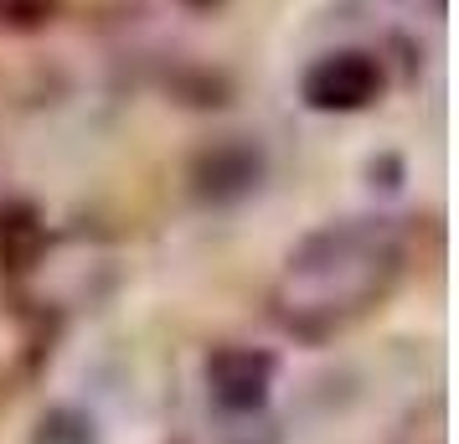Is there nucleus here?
Listing matches in <instances>:
<instances>
[{
	"instance_id": "4",
	"label": "nucleus",
	"mask_w": 459,
	"mask_h": 444,
	"mask_svg": "<svg viewBox=\"0 0 459 444\" xmlns=\"http://www.w3.org/2000/svg\"><path fill=\"white\" fill-rule=\"evenodd\" d=\"M37 444H93V423H88L83 414H73V408H57V414L42 419Z\"/></svg>"
},
{
	"instance_id": "5",
	"label": "nucleus",
	"mask_w": 459,
	"mask_h": 444,
	"mask_svg": "<svg viewBox=\"0 0 459 444\" xmlns=\"http://www.w3.org/2000/svg\"><path fill=\"white\" fill-rule=\"evenodd\" d=\"M186 5H212V0H186Z\"/></svg>"
},
{
	"instance_id": "3",
	"label": "nucleus",
	"mask_w": 459,
	"mask_h": 444,
	"mask_svg": "<svg viewBox=\"0 0 459 444\" xmlns=\"http://www.w3.org/2000/svg\"><path fill=\"white\" fill-rule=\"evenodd\" d=\"M207 387L212 403L228 408V414H253L269 403L273 387V357L269 352H253V346H222L207 357Z\"/></svg>"
},
{
	"instance_id": "1",
	"label": "nucleus",
	"mask_w": 459,
	"mask_h": 444,
	"mask_svg": "<svg viewBox=\"0 0 459 444\" xmlns=\"http://www.w3.org/2000/svg\"><path fill=\"white\" fill-rule=\"evenodd\" d=\"M403 238L382 217H351L310 233L273 284V316L294 336H331L397 279Z\"/></svg>"
},
{
	"instance_id": "2",
	"label": "nucleus",
	"mask_w": 459,
	"mask_h": 444,
	"mask_svg": "<svg viewBox=\"0 0 459 444\" xmlns=\"http://www.w3.org/2000/svg\"><path fill=\"white\" fill-rule=\"evenodd\" d=\"M305 104L320 109V114H356V109H367L382 93V67H377L372 52H331V57H320V63L305 73Z\"/></svg>"
}]
</instances>
